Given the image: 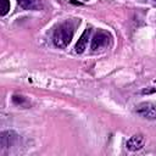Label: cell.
<instances>
[{
  "instance_id": "7a4b0ae2",
  "label": "cell",
  "mask_w": 156,
  "mask_h": 156,
  "mask_svg": "<svg viewBox=\"0 0 156 156\" xmlns=\"http://www.w3.org/2000/svg\"><path fill=\"white\" fill-rule=\"evenodd\" d=\"M136 113L145 118L155 119L156 118V105L151 102H143L136 107Z\"/></svg>"
},
{
  "instance_id": "8992f818",
  "label": "cell",
  "mask_w": 156,
  "mask_h": 156,
  "mask_svg": "<svg viewBox=\"0 0 156 156\" xmlns=\"http://www.w3.org/2000/svg\"><path fill=\"white\" fill-rule=\"evenodd\" d=\"M17 2L24 10H39L41 7L40 0H17Z\"/></svg>"
},
{
  "instance_id": "6da1fadb",
  "label": "cell",
  "mask_w": 156,
  "mask_h": 156,
  "mask_svg": "<svg viewBox=\"0 0 156 156\" xmlns=\"http://www.w3.org/2000/svg\"><path fill=\"white\" fill-rule=\"evenodd\" d=\"M73 33H74V27L71 22L61 23L54 33V44L57 48L65 49L71 43L73 38Z\"/></svg>"
},
{
  "instance_id": "5b68a950",
  "label": "cell",
  "mask_w": 156,
  "mask_h": 156,
  "mask_svg": "<svg viewBox=\"0 0 156 156\" xmlns=\"http://www.w3.org/2000/svg\"><path fill=\"white\" fill-rule=\"evenodd\" d=\"M89 34H90V29L87 28V29L84 30V33L80 35V38L78 39V43L76 44V48H74V51H76L77 54H82V52L85 50V46H87V43H88Z\"/></svg>"
},
{
  "instance_id": "52a82bcc",
  "label": "cell",
  "mask_w": 156,
  "mask_h": 156,
  "mask_svg": "<svg viewBox=\"0 0 156 156\" xmlns=\"http://www.w3.org/2000/svg\"><path fill=\"white\" fill-rule=\"evenodd\" d=\"M13 133L12 132H2L1 136H0V143L2 147H9L12 145V140L15 139V136H11Z\"/></svg>"
},
{
  "instance_id": "277c9868",
  "label": "cell",
  "mask_w": 156,
  "mask_h": 156,
  "mask_svg": "<svg viewBox=\"0 0 156 156\" xmlns=\"http://www.w3.org/2000/svg\"><path fill=\"white\" fill-rule=\"evenodd\" d=\"M144 143H145V139L141 134H135L133 135L128 141H127V149L130 150V151H136V150H140L143 146H144Z\"/></svg>"
},
{
  "instance_id": "ba28073f",
  "label": "cell",
  "mask_w": 156,
  "mask_h": 156,
  "mask_svg": "<svg viewBox=\"0 0 156 156\" xmlns=\"http://www.w3.org/2000/svg\"><path fill=\"white\" fill-rule=\"evenodd\" d=\"M10 11V1L9 0H0V15L5 16Z\"/></svg>"
},
{
  "instance_id": "3957f363",
  "label": "cell",
  "mask_w": 156,
  "mask_h": 156,
  "mask_svg": "<svg viewBox=\"0 0 156 156\" xmlns=\"http://www.w3.org/2000/svg\"><path fill=\"white\" fill-rule=\"evenodd\" d=\"M108 40H110V35L104 30H99L91 39V49L94 51H96L101 48H105L107 45Z\"/></svg>"
},
{
  "instance_id": "9c48e42d",
  "label": "cell",
  "mask_w": 156,
  "mask_h": 156,
  "mask_svg": "<svg viewBox=\"0 0 156 156\" xmlns=\"http://www.w3.org/2000/svg\"><path fill=\"white\" fill-rule=\"evenodd\" d=\"M155 91H156V88H154V89H144L143 94H150V93H155Z\"/></svg>"
}]
</instances>
